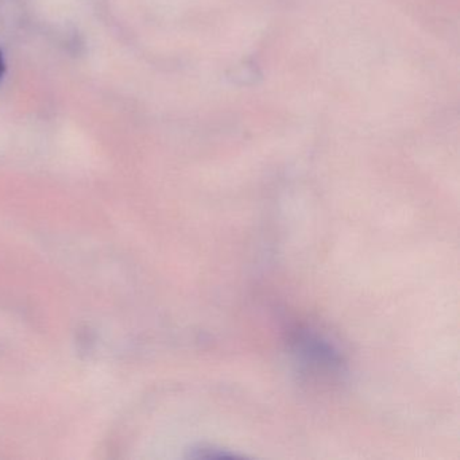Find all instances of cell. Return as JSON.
I'll return each mask as SVG.
<instances>
[{
	"instance_id": "6da1fadb",
	"label": "cell",
	"mask_w": 460,
	"mask_h": 460,
	"mask_svg": "<svg viewBox=\"0 0 460 460\" xmlns=\"http://www.w3.org/2000/svg\"><path fill=\"white\" fill-rule=\"evenodd\" d=\"M198 454L195 455L196 457H217V456H228L233 454H228V452L223 451V449H215L212 447H204L201 446L200 448L195 449Z\"/></svg>"
},
{
	"instance_id": "7a4b0ae2",
	"label": "cell",
	"mask_w": 460,
	"mask_h": 460,
	"mask_svg": "<svg viewBox=\"0 0 460 460\" xmlns=\"http://www.w3.org/2000/svg\"><path fill=\"white\" fill-rule=\"evenodd\" d=\"M4 68H6V66H4V55H2V52H0V80H2V77H4Z\"/></svg>"
}]
</instances>
